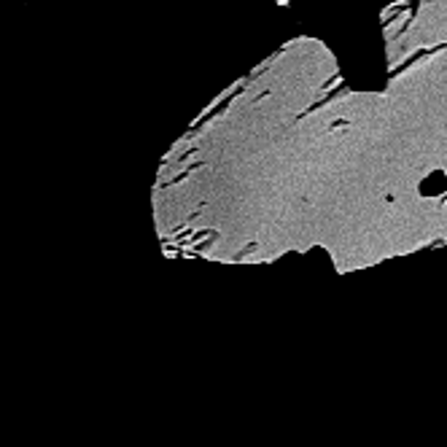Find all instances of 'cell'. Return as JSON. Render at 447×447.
<instances>
[{
	"label": "cell",
	"mask_w": 447,
	"mask_h": 447,
	"mask_svg": "<svg viewBox=\"0 0 447 447\" xmlns=\"http://www.w3.org/2000/svg\"><path fill=\"white\" fill-rule=\"evenodd\" d=\"M286 3H288V0H278V5H286Z\"/></svg>",
	"instance_id": "obj_1"
}]
</instances>
